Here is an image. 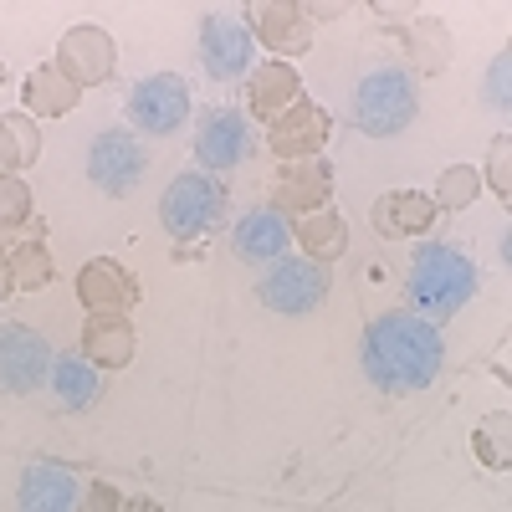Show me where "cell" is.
Here are the masks:
<instances>
[{"instance_id": "17", "label": "cell", "mask_w": 512, "mask_h": 512, "mask_svg": "<svg viewBox=\"0 0 512 512\" xmlns=\"http://www.w3.org/2000/svg\"><path fill=\"white\" fill-rule=\"evenodd\" d=\"M77 497H82V477L62 461H31L16 487L21 512H77Z\"/></svg>"}, {"instance_id": "4", "label": "cell", "mask_w": 512, "mask_h": 512, "mask_svg": "<svg viewBox=\"0 0 512 512\" xmlns=\"http://www.w3.org/2000/svg\"><path fill=\"white\" fill-rule=\"evenodd\" d=\"M159 221L180 246L205 241L226 221V185L216 175H205V169H185V175L169 180V190L159 200Z\"/></svg>"}, {"instance_id": "12", "label": "cell", "mask_w": 512, "mask_h": 512, "mask_svg": "<svg viewBox=\"0 0 512 512\" xmlns=\"http://www.w3.org/2000/svg\"><path fill=\"white\" fill-rule=\"evenodd\" d=\"M333 139V113L318 103V98H297L272 128H267V149L277 154V164H292V159H323Z\"/></svg>"}, {"instance_id": "21", "label": "cell", "mask_w": 512, "mask_h": 512, "mask_svg": "<svg viewBox=\"0 0 512 512\" xmlns=\"http://www.w3.org/2000/svg\"><path fill=\"white\" fill-rule=\"evenodd\" d=\"M82 103V88H77V82L72 77H62L52 62H41L26 82H21V113L26 118H67L72 108Z\"/></svg>"}, {"instance_id": "32", "label": "cell", "mask_w": 512, "mask_h": 512, "mask_svg": "<svg viewBox=\"0 0 512 512\" xmlns=\"http://www.w3.org/2000/svg\"><path fill=\"white\" fill-rule=\"evenodd\" d=\"M507 67H512V57L497 52V62H492V72H487V98H492V108H502V113H507Z\"/></svg>"}, {"instance_id": "35", "label": "cell", "mask_w": 512, "mask_h": 512, "mask_svg": "<svg viewBox=\"0 0 512 512\" xmlns=\"http://www.w3.org/2000/svg\"><path fill=\"white\" fill-rule=\"evenodd\" d=\"M123 512H164L154 497H123Z\"/></svg>"}, {"instance_id": "3", "label": "cell", "mask_w": 512, "mask_h": 512, "mask_svg": "<svg viewBox=\"0 0 512 512\" xmlns=\"http://www.w3.org/2000/svg\"><path fill=\"white\" fill-rule=\"evenodd\" d=\"M420 113V77L410 67H374L354 82V128L364 139H395Z\"/></svg>"}, {"instance_id": "2", "label": "cell", "mask_w": 512, "mask_h": 512, "mask_svg": "<svg viewBox=\"0 0 512 512\" xmlns=\"http://www.w3.org/2000/svg\"><path fill=\"white\" fill-rule=\"evenodd\" d=\"M405 292H410V308L425 323H446L451 313H461L477 297V262L451 241H425L410 262Z\"/></svg>"}, {"instance_id": "15", "label": "cell", "mask_w": 512, "mask_h": 512, "mask_svg": "<svg viewBox=\"0 0 512 512\" xmlns=\"http://www.w3.org/2000/svg\"><path fill=\"white\" fill-rule=\"evenodd\" d=\"M72 287H77V303L88 313H123V318L134 313L139 297H144L139 277L128 272L123 262H113V256H93V262H82Z\"/></svg>"}, {"instance_id": "28", "label": "cell", "mask_w": 512, "mask_h": 512, "mask_svg": "<svg viewBox=\"0 0 512 512\" xmlns=\"http://www.w3.org/2000/svg\"><path fill=\"white\" fill-rule=\"evenodd\" d=\"M477 195H482V175L472 164H451V169H441V180H436V210H466V205H477Z\"/></svg>"}, {"instance_id": "25", "label": "cell", "mask_w": 512, "mask_h": 512, "mask_svg": "<svg viewBox=\"0 0 512 512\" xmlns=\"http://www.w3.org/2000/svg\"><path fill=\"white\" fill-rule=\"evenodd\" d=\"M41 159V128L26 113H6L0 118V175H21Z\"/></svg>"}, {"instance_id": "34", "label": "cell", "mask_w": 512, "mask_h": 512, "mask_svg": "<svg viewBox=\"0 0 512 512\" xmlns=\"http://www.w3.org/2000/svg\"><path fill=\"white\" fill-rule=\"evenodd\" d=\"M16 297V272H11V246H0V303Z\"/></svg>"}, {"instance_id": "18", "label": "cell", "mask_w": 512, "mask_h": 512, "mask_svg": "<svg viewBox=\"0 0 512 512\" xmlns=\"http://www.w3.org/2000/svg\"><path fill=\"white\" fill-rule=\"evenodd\" d=\"M436 200L425 190H384L374 205H369V226L384 236V241H405V236H425L436 226Z\"/></svg>"}, {"instance_id": "33", "label": "cell", "mask_w": 512, "mask_h": 512, "mask_svg": "<svg viewBox=\"0 0 512 512\" xmlns=\"http://www.w3.org/2000/svg\"><path fill=\"white\" fill-rule=\"evenodd\" d=\"M303 16L318 26V21H338V16H349V6H344V0H308Z\"/></svg>"}, {"instance_id": "14", "label": "cell", "mask_w": 512, "mask_h": 512, "mask_svg": "<svg viewBox=\"0 0 512 512\" xmlns=\"http://www.w3.org/2000/svg\"><path fill=\"white\" fill-rule=\"evenodd\" d=\"M241 21H246L251 41H262L277 62H292L313 47V21L303 16L297 0H251Z\"/></svg>"}, {"instance_id": "9", "label": "cell", "mask_w": 512, "mask_h": 512, "mask_svg": "<svg viewBox=\"0 0 512 512\" xmlns=\"http://www.w3.org/2000/svg\"><path fill=\"white\" fill-rule=\"evenodd\" d=\"M200 62L210 82H246V72L256 67V41L246 21L231 11H210L200 21Z\"/></svg>"}, {"instance_id": "16", "label": "cell", "mask_w": 512, "mask_h": 512, "mask_svg": "<svg viewBox=\"0 0 512 512\" xmlns=\"http://www.w3.org/2000/svg\"><path fill=\"white\" fill-rule=\"evenodd\" d=\"M297 98H303V72H297L292 62H256L246 72V118L251 123H277Z\"/></svg>"}, {"instance_id": "11", "label": "cell", "mask_w": 512, "mask_h": 512, "mask_svg": "<svg viewBox=\"0 0 512 512\" xmlns=\"http://www.w3.org/2000/svg\"><path fill=\"white\" fill-rule=\"evenodd\" d=\"M52 67H57L62 77H72L82 93H88V88H103V82L113 77V67H118V41H113L103 26H93V21L67 26L62 41H57Z\"/></svg>"}, {"instance_id": "20", "label": "cell", "mask_w": 512, "mask_h": 512, "mask_svg": "<svg viewBox=\"0 0 512 512\" xmlns=\"http://www.w3.org/2000/svg\"><path fill=\"white\" fill-rule=\"evenodd\" d=\"M287 246H292V221L277 216L272 205L246 210V216L231 226V251L241 256V262H262V267H272V262H282V256H287Z\"/></svg>"}, {"instance_id": "10", "label": "cell", "mask_w": 512, "mask_h": 512, "mask_svg": "<svg viewBox=\"0 0 512 512\" xmlns=\"http://www.w3.org/2000/svg\"><path fill=\"white\" fill-rule=\"evenodd\" d=\"M267 195H272V210L287 221H303L313 210H328L333 205V164L328 159L277 164V175L267 180Z\"/></svg>"}, {"instance_id": "36", "label": "cell", "mask_w": 512, "mask_h": 512, "mask_svg": "<svg viewBox=\"0 0 512 512\" xmlns=\"http://www.w3.org/2000/svg\"><path fill=\"white\" fill-rule=\"evenodd\" d=\"M0 88H6V67H0Z\"/></svg>"}, {"instance_id": "24", "label": "cell", "mask_w": 512, "mask_h": 512, "mask_svg": "<svg viewBox=\"0 0 512 512\" xmlns=\"http://www.w3.org/2000/svg\"><path fill=\"white\" fill-rule=\"evenodd\" d=\"M400 41L410 52L415 77H436V72L451 67V31L436 16H410V26H400Z\"/></svg>"}, {"instance_id": "5", "label": "cell", "mask_w": 512, "mask_h": 512, "mask_svg": "<svg viewBox=\"0 0 512 512\" xmlns=\"http://www.w3.org/2000/svg\"><path fill=\"white\" fill-rule=\"evenodd\" d=\"M190 118V82L175 72H149L128 93V128L149 139H169Z\"/></svg>"}, {"instance_id": "22", "label": "cell", "mask_w": 512, "mask_h": 512, "mask_svg": "<svg viewBox=\"0 0 512 512\" xmlns=\"http://www.w3.org/2000/svg\"><path fill=\"white\" fill-rule=\"evenodd\" d=\"M47 384H52V395H57V410L82 415V410H93L98 395H103V369H93L82 354H57Z\"/></svg>"}, {"instance_id": "8", "label": "cell", "mask_w": 512, "mask_h": 512, "mask_svg": "<svg viewBox=\"0 0 512 512\" xmlns=\"http://www.w3.org/2000/svg\"><path fill=\"white\" fill-rule=\"evenodd\" d=\"M52 344L26 323H0V395H36L52 379Z\"/></svg>"}, {"instance_id": "27", "label": "cell", "mask_w": 512, "mask_h": 512, "mask_svg": "<svg viewBox=\"0 0 512 512\" xmlns=\"http://www.w3.org/2000/svg\"><path fill=\"white\" fill-rule=\"evenodd\" d=\"M472 456L487 466V472H507V466H512V415L507 410H492L487 420H477Z\"/></svg>"}, {"instance_id": "26", "label": "cell", "mask_w": 512, "mask_h": 512, "mask_svg": "<svg viewBox=\"0 0 512 512\" xmlns=\"http://www.w3.org/2000/svg\"><path fill=\"white\" fill-rule=\"evenodd\" d=\"M11 272H16V292H47L57 282V262L47 251V236H26L11 246Z\"/></svg>"}, {"instance_id": "13", "label": "cell", "mask_w": 512, "mask_h": 512, "mask_svg": "<svg viewBox=\"0 0 512 512\" xmlns=\"http://www.w3.org/2000/svg\"><path fill=\"white\" fill-rule=\"evenodd\" d=\"M256 149L251 139V123L241 108H210L195 128V169H205V175H226V169L246 164V154Z\"/></svg>"}, {"instance_id": "30", "label": "cell", "mask_w": 512, "mask_h": 512, "mask_svg": "<svg viewBox=\"0 0 512 512\" xmlns=\"http://www.w3.org/2000/svg\"><path fill=\"white\" fill-rule=\"evenodd\" d=\"M482 185H492V195L507 205L512 200V134H497L492 139V154H487V180Z\"/></svg>"}, {"instance_id": "6", "label": "cell", "mask_w": 512, "mask_h": 512, "mask_svg": "<svg viewBox=\"0 0 512 512\" xmlns=\"http://www.w3.org/2000/svg\"><path fill=\"white\" fill-rule=\"evenodd\" d=\"M333 287V272L308 262V256H282V262H272L262 272V282H256V297L272 308V313H287V318H303L313 313L323 297Z\"/></svg>"}, {"instance_id": "29", "label": "cell", "mask_w": 512, "mask_h": 512, "mask_svg": "<svg viewBox=\"0 0 512 512\" xmlns=\"http://www.w3.org/2000/svg\"><path fill=\"white\" fill-rule=\"evenodd\" d=\"M31 221H36L31 185L21 175H0V236H6V231H26Z\"/></svg>"}, {"instance_id": "1", "label": "cell", "mask_w": 512, "mask_h": 512, "mask_svg": "<svg viewBox=\"0 0 512 512\" xmlns=\"http://www.w3.org/2000/svg\"><path fill=\"white\" fill-rule=\"evenodd\" d=\"M359 364H364V374L379 395H415L441 374L446 338L420 313L395 308V313L369 318V328L359 338Z\"/></svg>"}, {"instance_id": "23", "label": "cell", "mask_w": 512, "mask_h": 512, "mask_svg": "<svg viewBox=\"0 0 512 512\" xmlns=\"http://www.w3.org/2000/svg\"><path fill=\"white\" fill-rule=\"evenodd\" d=\"M292 241L303 246V256L308 262H318V267H333L338 256L349 251V221L338 216V210L328 205V210H313V216H303L292 226Z\"/></svg>"}, {"instance_id": "19", "label": "cell", "mask_w": 512, "mask_h": 512, "mask_svg": "<svg viewBox=\"0 0 512 512\" xmlns=\"http://www.w3.org/2000/svg\"><path fill=\"white\" fill-rule=\"evenodd\" d=\"M77 354L88 359L93 369H128L139 354V333H134V318L123 313H93L82 323V344Z\"/></svg>"}, {"instance_id": "7", "label": "cell", "mask_w": 512, "mask_h": 512, "mask_svg": "<svg viewBox=\"0 0 512 512\" xmlns=\"http://www.w3.org/2000/svg\"><path fill=\"white\" fill-rule=\"evenodd\" d=\"M144 169H149V149H144V139L134 134V128H103V134L93 139V149H88V180L113 200L139 190Z\"/></svg>"}, {"instance_id": "31", "label": "cell", "mask_w": 512, "mask_h": 512, "mask_svg": "<svg viewBox=\"0 0 512 512\" xmlns=\"http://www.w3.org/2000/svg\"><path fill=\"white\" fill-rule=\"evenodd\" d=\"M77 512H123V492L108 482V477H93L77 497Z\"/></svg>"}]
</instances>
